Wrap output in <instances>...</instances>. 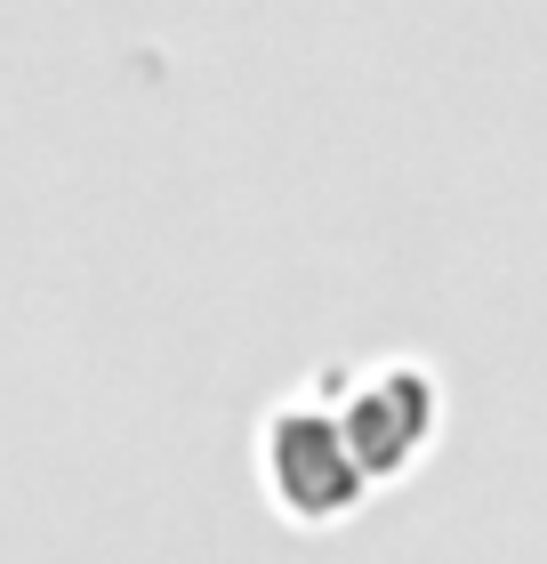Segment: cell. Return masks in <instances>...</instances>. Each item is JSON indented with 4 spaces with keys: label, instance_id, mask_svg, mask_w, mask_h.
Wrapping results in <instances>:
<instances>
[{
    "label": "cell",
    "instance_id": "2",
    "mask_svg": "<svg viewBox=\"0 0 547 564\" xmlns=\"http://www.w3.org/2000/svg\"><path fill=\"white\" fill-rule=\"evenodd\" d=\"M419 412H427V395L411 388V379H379V388L354 403V420H347L362 468H403L411 444H419V427H427Z\"/></svg>",
    "mask_w": 547,
    "mask_h": 564
},
{
    "label": "cell",
    "instance_id": "1",
    "mask_svg": "<svg viewBox=\"0 0 547 564\" xmlns=\"http://www.w3.org/2000/svg\"><path fill=\"white\" fill-rule=\"evenodd\" d=\"M274 484H282V500H291L298 517H338V508L362 492L354 435L330 427V420H315V412L282 420L274 427Z\"/></svg>",
    "mask_w": 547,
    "mask_h": 564
}]
</instances>
